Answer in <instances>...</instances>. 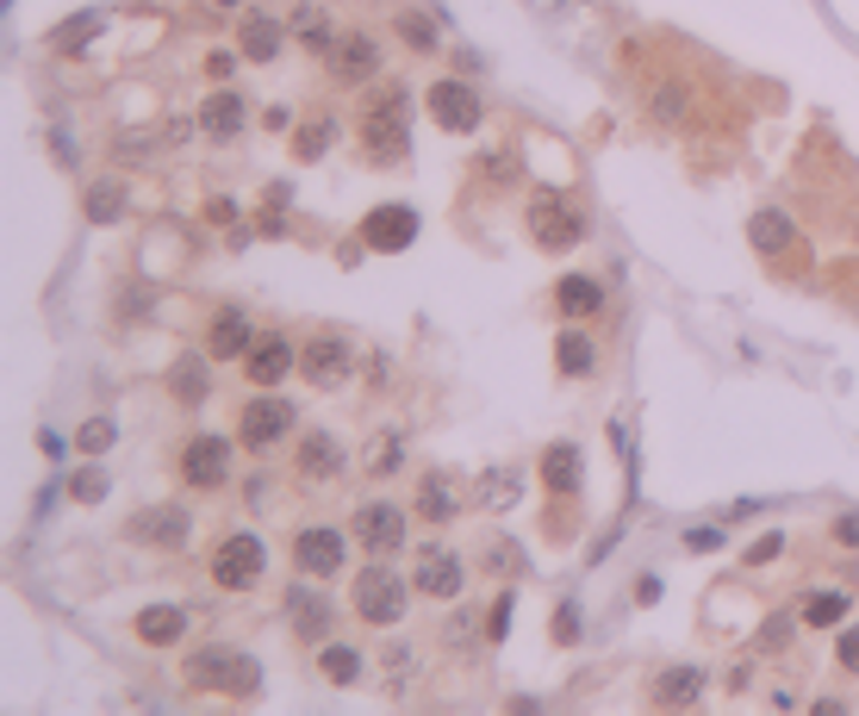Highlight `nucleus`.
Listing matches in <instances>:
<instances>
[{
  "mask_svg": "<svg viewBox=\"0 0 859 716\" xmlns=\"http://www.w3.org/2000/svg\"><path fill=\"white\" fill-rule=\"evenodd\" d=\"M356 138H361V157L374 169H392L406 162V143H411V94L392 81V88H374L361 100V119H356Z\"/></svg>",
  "mask_w": 859,
  "mask_h": 716,
  "instance_id": "nucleus-1",
  "label": "nucleus"
},
{
  "mask_svg": "<svg viewBox=\"0 0 859 716\" xmlns=\"http://www.w3.org/2000/svg\"><path fill=\"white\" fill-rule=\"evenodd\" d=\"M181 679H188L193 692H224V698H256V692H262V667H256L243 648H224V642L193 648L188 660H181Z\"/></svg>",
  "mask_w": 859,
  "mask_h": 716,
  "instance_id": "nucleus-2",
  "label": "nucleus"
},
{
  "mask_svg": "<svg viewBox=\"0 0 859 716\" xmlns=\"http://www.w3.org/2000/svg\"><path fill=\"white\" fill-rule=\"evenodd\" d=\"M299 430V412H293V399H281L274 386H256L243 405H237V443L243 448H274V443H287Z\"/></svg>",
  "mask_w": 859,
  "mask_h": 716,
  "instance_id": "nucleus-3",
  "label": "nucleus"
},
{
  "mask_svg": "<svg viewBox=\"0 0 859 716\" xmlns=\"http://www.w3.org/2000/svg\"><path fill=\"white\" fill-rule=\"evenodd\" d=\"M411 592H418V586H406V579H399L392 567H380V561H374V567L356 573V592H349V598H356V617H361V623L392 629V623H406Z\"/></svg>",
  "mask_w": 859,
  "mask_h": 716,
  "instance_id": "nucleus-4",
  "label": "nucleus"
},
{
  "mask_svg": "<svg viewBox=\"0 0 859 716\" xmlns=\"http://www.w3.org/2000/svg\"><path fill=\"white\" fill-rule=\"evenodd\" d=\"M349 536H356L374 561H387V555H399V548H406L411 511L392 505V498H368V505H356V517H349Z\"/></svg>",
  "mask_w": 859,
  "mask_h": 716,
  "instance_id": "nucleus-5",
  "label": "nucleus"
},
{
  "mask_svg": "<svg viewBox=\"0 0 859 716\" xmlns=\"http://www.w3.org/2000/svg\"><path fill=\"white\" fill-rule=\"evenodd\" d=\"M262 573H268V542L250 536V530H231L212 548V586L219 592H250Z\"/></svg>",
  "mask_w": 859,
  "mask_h": 716,
  "instance_id": "nucleus-6",
  "label": "nucleus"
},
{
  "mask_svg": "<svg viewBox=\"0 0 859 716\" xmlns=\"http://www.w3.org/2000/svg\"><path fill=\"white\" fill-rule=\"evenodd\" d=\"M299 374H306V386H318V393L349 386V381H356V343L337 336V331L306 336V350H299Z\"/></svg>",
  "mask_w": 859,
  "mask_h": 716,
  "instance_id": "nucleus-7",
  "label": "nucleus"
},
{
  "mask_svg": "<svg viewBox=\"0 0 859 716\" xmlns=\"http://www.w3.org/2000/svg\"><path fill=\"white\" fill-rule=\"evenodd\" d=\"M181 486H193V493H219V486H231V436H219V430H193L188 448H181Z\"/></svg>",
  "mask_w": 859,
  "mask_h": 716,
  "instance_id": "nucleus-8",
  "label": "nucleus"
},
{
  "mask_svg": "<svg viewBox=\"0 0 859 716\" xmlns=\"http://www.w3.org/2000/svg\"><path fill=\"white\" fill-rule=\"evenodd\" d=\"M523 224H530V238L542 243V250H573V243L586 238V212H579L567 193H536Z\"/></svg>",
  "mask_w": 859,
  "mask_h": 716,
  "instance_id": "nucleus-9",
  "label": "nucleus"
},
{
  "mask_svg": "<svg viewBox=\"0 0 859 716\" xmlns=\"http://www.w3.org/2000/svg\"><path fill=\"white\" fill-rule=\"evenodd\" d=\"M430 119H437L449 138H473V131H480V119H486L480 88H473V81H461V75L430 81Z\"/></svg>",
  "mask_w": 859,
  "mask_h": 716,
  "instance_id": "nucleus-10",
  "label": "nucleus"
},
{
  "mask_svg": "<svg viewBox=\"0 0 859 716\" xmlns=\"http://www.w3.org/2000/svg\"><path fill=\"white\" fill-rule=\"evenodd\" d=\"M349 561V530H330V524H312V530H293V567L299 579H337Z\"/></svg>",
  "mask_w": 859,
  "mask_h": 716,
  "instance_id": "nucleus-11",
  "label": "nucleus"
},
{
  "mask_svg": "<svg viewBox=\"0 0 859 716\" xmlns=\"http://www.w3.org/2000/svg\"><path fill=\"white\" fill-rule=\"evenodd\" d=\"M299 367V343L287 331H256L250 355H243V381L250 386H281Z\"/></svg>",
  "mask_w": 859,
  "mask_h": 716,
  "instance_id": "nucleus-12",
  "label": "nucleus"
},
{
  "mask_svg": "<svg viewBox=\"0 0 859 716\" xmlns=\"http://www.w3.org/2000/svg\"><path fill=\"white\" fill-rule=\"evenodd\" d=\"M368 250H380V255H399V250H411L418 243V212L411 206H399V200H387V206H374V212H361V231H356Z\"/></svg>",
  "mask_w": 859,
  "mask_h": 716,
  "instance_id": "nucleus-13",
  "label": "nucleus"
},
{
  "mask_svg": "<svg viewBox=\"0 0 859 716\" xmlns=\"http://www.w3.org/2000/svg\"><path fill=\"white\" fill-rule=\"evenodd\" d=\"M411 586L423 592V598H461V586H468V567L455 561V548H442V542H423L418 548V567H411Z\"/></svg>",
  "mask_w": 859,
  "mask_h": 716,
  "instance_id": "nucleus-14",
  "label": "nucleus"
},
{
  "mask_svg": "<svg viewBox=\"0 0 859 716\" xmlns=\"http://www.w3.org/2000/svg\"><path fill=\"white\" fill-rule=\"evenodd\" d=\"M324 63L343 88H368V81L380 75V38L374 32H337V44H330Z\"/></svg>",
  "mask_w": 859,
  "mask_h": 716,
  "instance_id": "nucleus-15",
  "label": "nucleus"
},
{
  "mask_svg": "<svg viewBox=\"0 0 859 716\" xmlns=\"http://www.w3.org/2000/svg\"><path fill=\"white\" fill-rule=\"evenodd\" d=\"M250 343H256V324H250L243 305H219V312L206 319V355H212V362H243Z\"/></svg>",
  "mask_w": 859,
  "mask_h": 716,
  "instance_id": "nucleus-16",
  "label": "nucleus"
},
{
  "mask_svg": "<svg viewBox=\"0 0 859 716\" xmlns=\"http://www.w3.org/2000/svg\"><path fill=\"white\" fill-rule=\"evenodd\" d=\"M126 536L131 542H150V548H188L193 517L181 505H150V511H138V517L126 524Z\"/></svg>",
  "mask_w": 859,
  "mask_h": 716,
  "instance_id": "nucleus-17",
  "label": "nucleus"
},
{
  "mask_svg": "<svg viewBox=\"0 0 859 716\" xmlns=\"http://www.w3.org/2000/svg\"><path fill=\"white\" fill-rule=\"evenodd\" d=\"M343 443H337V436H330V430H306V436H299V448H293V474L306 480V486H324V480H337L343 474Z\"/></svg>",
  "mask_w": 859,
  "mask_h": 716,
  "instance_id": "nucleus-18",
  "label": "nucleus"
},
{
  "mask_svg": "<svg viewBox=\"0 0 859 716\" xmlns=\"http://www.w3.org/2000/svg\"><path fill=\"white\" fill-rule=\"evenodd\" d=\"M287 38H293V32H287L281 19H268V13H243V19H237V57L256 63V69L274 63V57L287 50Z\"/></svg>",
  "mask_w": 859,
  "mask_h": 716,
  "instance_id": "nucleus-19",
  "label": "nucleus"
},
{
  "mask_svg": "<svg viewBox=\"0 0 859 716\" xmlns=\"http://www.w3.org/2000/svg\"><path fill=\"white\" fill-rule=\"evenodd\" d=\"M243 119H250V107H243L237 88H212V94L200 100V138L206 143H231L237 131H243Z\"/></svg>",
  "mask_w": 859,
  "mask_h": 716,
  "instance_id": "nucleus-20",
  "label": "nucleus"
},
{
  "mask_svg": "<svg viewBox=\"0 0 859 716\" xmlns=\"http://www.w3.org/2000/svg\"><path fill=\"white\" fill-rule=\"evenodd\" d=\"M536 467H542L548 498H573L579 486H586V455H579V443H567V436H561V443H548Z\"/></svg>",
  "mask_w": 859,
  "mask_h": 716,
  "instance_id": "nucleus-21",
  "label": "nucleus"
},
{
  "mask_svg": "<svg viewBox=\"0 0 859 716\" xmlns=\"http://www.w3.org/2000/svg\"><path fill=\"white\" fill-rule=\"evenodd\" d=\"M131 636H138L143 648H174V642L188 636V611L181 605H143L138 623H131Z\"/></svg>",
  "mask_w": 859,
  "mask_h": 716,
  "instance_id": "nucleus-22",
  "label": "nucleus"
},
{
  "mask_svg": "<svg viewBox=\"0 0 859 716\" xmlns=\"http://www.w3.org/2000/svg\"><path fill=\"white\" fill-rule=\"evenodd\" d=\"M703 667H667L655 685H648V698L660 704V710H691V704H703Z\"/></svg>",
  "mask_w": 859,
  "mask_h": 716,
  "instance_id": "nucleus-23",
  "label": "nucleus"
},
{
  "mask_svg": "<svg viewBox=\"0 0 859 716\" xmlns=\"http://www.w3.org/2000/svg\"><path fill=\"white\" fill-rule=\"evenodd\" d=\"M169 393H174V405H206V393H212V355L206 350L181 355L169 367Z\"/></svg>",
  "mask_w": 859,
  "mask_h": 716,
  "instance_id": "nucleus-24",
  "label": "nucleus"
},
{
  "mask_svg": "<svg viewBox=\"0 0 859 716\" xmlns=\"http://www.w3.org/2000/svg\"><path fill=\"white\" fill-rule=\"evenodd\" d=\"M791 238H797V224H791V212H779V206H760L748 219V243L760 255H785V250H791Z\"/></svg>",
  "mask_w": 859,
  "mask_h": 716,
  "instance_id": "nucleus-25",
  "label": "nucleus"
},
{
  "mask_svg": "<svg viewBox=\"0 0 859 716\" xmlns=\"http://www.w3.org/2000/svg\"><path fill=\"white\" fill-rule=\"evenodd\" d=\"M555 305H561L567 319H592V312H605V281L567 274V281H555Z\"/></svg>",
  "mask_w": 859,
  "mask_h": 716,
  "instance_id": "nucleus-26",
  "label": "nucleus"
},
{
  "mask_svg": "<svg viewBox=\"0 0 859 716\" xmlns=\"http://www.w3.org/2000/svg\"><path fill=\"white\" fill-rule=\"evenodd\" d=\"M287 32H293V44H306L312 57H330V44H337V32H330V19L318 13L312 0H299L293 19H287Z\"/></svg>",
  "mask_w": 859,
  "mask_h": 716,
  "instance_id": "nucleus-27",
  "label": "nucleus"
},
{
  "mask_svg": "<svg viewBox=\"0 0 859 716\" xmlns=\"http://www.w3.org/2000/svg\"><path fill=\"white\" fill-rule=\"evenodd\" d=\"M555 367H561L567 381L592 374V367H598V343H592L586 331H579V324H573V331H561V336H555Z\"/></svg>",
  "mask_w": 859,
  "mask_h": 716,
  "instance_id": "nucleus-28",
  "label": "nucleus"
},
{
  "mask_svg": "<svg viewBox=\"0 0 859 716\" xmlns=\"http://www.w3.org/2000/svg\"><path fill=\"white\" fill-rule=\"evenodd\" d=\"M107 32V7H88V13L63 19V26H50V50H63V57H76V50H88V38Z\"/></svg>",
  "mask_w": 859,
  "mask_h": 716,
  "instance_id": "nucleus-29",
  "label": "nucleus"
},
{
  "mask_svg": "<svg viewBox=\"0 0 859 716\" xmlns=\"http://www.w3.org/2000/svg\"><path fill=\"white\" fill-rule=\"evenodd\" d=\"M81 212H88V224H112L126 219V181H88V193H81Z\"/></svg>",
  "mask_w": 859,
  "mask_h": 716,
  "instance_id": "nucleus-30",
  "label": "nucleus"
},
{
  "mask_svg": "<svg viewBox=\"0 0 859 716\" xmlns=\"http://www.w3.org/2000/svg\"><path fill=\"white\" fill-rule=\"evenodd\" d=\"M287 611H293V629H299V642H324V629H330V611H324V598H318L312 586H299L293 598H287Z\"/></svg>",
  "mask_w": 859,
  "mask_h": 716,
  "instance_id": "nucleus-31",
  "label": "nucleus"
},
{
  "mask_svg": "<svg viewBox=\"0 0 859 716\" xmlns=\"http://www.w3.org/2000/svg\"><path fill=\"white\" fill-rule=\"evenodd\" d=\"M318 673H324L330 685H356L361 679V648H349V642H324V648H318Z\"/></svg>",
  "mask_w": 859,
  "mask_h": 716,
  "instance_id": "nucleus-32",
  "label": "nucleus"
},
{
  "mask_svg": "<svg viewBox=\"0 0 859 716\" xmlns=\"http://www.w3.org/2000/svg\"><path fill=\"white\" fill-rule=\"evenodd\" d=\"M423 517V524H449L455 517V493H449V480L442 474H423V486H418V505H411Z\"/></svg>",
  "mask_w": 859,
  "mask_h": 716,
  "instance_id": "nucleus-33",
  "label": "nucleus"
},
{
  "mask_svg": "<svg viewBox=\"0 0 859 716\" xmlns=\"http://www.w3.org/2000/svg\"><path fill=\"white\" fill-rule=\"evenodd\" d=\"M330 143H337V119H324V112H318V119H306V125L293 131V162H318Z\"/></svg>",
  "mask_w": 859,
  "mask_h": 716,
  "instance_id": "nucleus-34",
  "label": "nucleus"
},
{
  "mask_svg": "<svg viewBox=\"0 0 859 716\" xmlns=\"http://www.w3.org/2000/svg\"><path fill=\"white\" fill-rule=\"evenodd\" d=\"M847 623V592H816L803 605V629H841Z\"/></svg>",
  "mask_w": 859,
  "mask_h": 716,
  "instance_id": "nucleus-35",
  "label": "nucleus"
},
{
  "mask_svg": "<svg viewBox=\"0 0 859 716\" xmlns=\"http://www.w3.org/2000/svg\"><path fill=\"white\" fill-rule=\"evenodd\" d=\"M392 26H399V38H406V44L418 50V57H430V50H442L437 26H430V19H423V13H411V7H399V19H392Z\"/></svg>",
  "mask_w": 859,
  "mask_h": 716,
  "instance_id": "nucleus-36",
  "label": "nucleus"
},
{
  "mask_svg": "<svg viewBox=\"0 0 859 716\" xmlns=\"http://www.w3.org/2000/svg\"><path fill=\"white\" fill-rule=\"evenodd\" d=\"M686 100H691V88H679V81H660L655 94H648V112H655V119H679V112H686Z\"/></svg>",
  "mask_w": 859,
  "mask_h": 716,
  "instance_id": "nucleus-37",
  "label": "nucleus"
},
{
  "mask_svg": "<svg viewBox=\"0 0 859 716\" xmlns=\"http://www.w3.org/2000/svg\"><path fill=\"white\" fill-rule=\"evenodd\" d=\"M480 505H492V511H511L517 505V467H505V474H486V486H480Z\"/></svg>",
  "mask_w": 859,
  "mask_h": 716,
  "instance_id": "nucleus-38",
  "label": "nucleus"
},
{
  "mask_svg": "<svg viewBox=\"0 0 859 716\" xmlns=\"http://www.w3.org/2000/svg\"><path fill=\"white\" fill-rule=\"evenodd\" d=\"M112 436H119V424H112V417H88V424L76 430V443L88 448V455H107V448H112Z\"/></svg>",
  "mask_w": 859,
  "mask_h": 716,
  "instance_id": "nucleus-39",
  "label": "nucleus"
},
{
  "mask_svg": "<svg viewBox=\"0 0 859 716\" xmlns=\"http://www.w3.org/2000/svg\"><path fill=\"white\" fill-rule=\"evenodd\" d=\"M107 486H112V480L100 474V467H88V474H76V486H69V498H76V505H100V498H107Z\"/></svg>",
  "mask_w": 859,
  "mask_h": 716,
  "instance_id": "nucleus-40",
  "label": "nucleus"
},
{
  "mask_svg": "<svg viewBox=\"0 0 859 716\" xmlns=\"http://www.w3.org/2000/svg\"><path fill=\"white\" fill-rule=\"evenodd\" d=\"M399 443H406L399 430H380V448H374V462H368V474H392L399 467Z\"/></svg>",
  "mask_w": 859,
  "mask_h": 716,
  "instance_id": "nucleus-41",
  "label": "nucleus"
},
{
  "mask_svg": "<svg viewBox=\"0 0 859 716\" xmlns=\"http://www.w3.org/2000/svg\"><path fill=\"white\" fill-rule=\"evenodd\" d=\"M511 611H517V592L505 586L499 605H492V617H486V629H492V642H505V629H511Z\"/></svg>",
  "mask_w": 859,
  "mask_h": 716,
  "instance_id": "nucleus-42",
  "label": "nucleus"
},
{
  "mask_svg": "<svg viewBox=\"0 0 859 716\" xmlns=\"http://www.w3.org/2000/svg\"><path fill=\"white\" fill-rule=\"evenodd\" d=\"M835 660H841L847 673H859V623H847L841 636H835Z\"/></svg>",
  "mask_w": 859,
  "mask_h": 716,
  "instance_id": "nucleus-43",
  "label": "nucleus"
},
{
  "mask_svg": "<svg viewBox=\"0 0 859 716\" xmlns=\"http://www.w3.org/2000/svg\"><path fill=\"white\" fill-rule=\"evenodd\" d=\"M686 548H691V555H710V548H722V530L698 524V530H691V536H686Z\"/></svg>",
  "mask_w": 859,
  "mask_h": 716,
  "instance_id": "nucleus-44",
  "label": "nucleus"
},
{
  "mask_svg": "<svg viewBox=\"0 0 859 716\" xmlns=\"http://www.w3.org/2000/svg\"><path fill=\"white\" fill-rule=\"evenodd\" d=\"M835 542H841V548H859V511H841V517H835Z\"/></svg>",
  "mask_w": 859,
  "mask_h": 716,
  "instance_id": "nucleus-45",
  "label": "nucleus"
},
{
  "mask_svg": "<svg viewBox=\"0 0 859 716\" xmlns=\"http://www.w3.org/2000/svg\"><path fill=\"white\" fill-rule=\"evenodd\" d=\"M555 642H579V611L561 605V617H555Z\"/></svg>",
  "mask_w": 859,
  "mask_h": 716,
  "instance_id": "nucleus-46",
  "label": "nucleus"
},
{
  "mask_svg": "<svg viewBox=\"0 0 859 716\" xmlns=\"http://www.w3.org/2000/svg\"><path fill=\"white\" fill-rule=\"evenodd\" d=\"M791 642V617H772L766 623V636H760V648H785Z\"/></svg>",
  "mask_w": 859,
  "mask_h": 716,
  "instance_id": "nucleus-47",
  "label": "nucleus"
},
{
  "mask_svg": "<svg viewBox=\"0 0 859 716\" xmlns=\"http://www.w3.org/2000/svg\"><path fill=\"white\" fill-rule=\"evenodd\" d=\"M636 605H660V573H641L636 579Z\"/></svg>",
  "mask_w": 859,
  "mask_h": 716,
  "instance_id": "nucleus-48",
  "label": "nucleus"
},
{
  "mask_svg": "<svg viewBox=\"0 0 859 716\" xmlns=\"http://www.w3.org/2000/svg\"><path fill=\"white\" fill-rule=\"evenodd\" d=\"M779 548H785V536H766V542H753V548H748V567H760V561H772V555H779Z\"/></svg>",
  "mask_w": 859,
  "mask_h": 716,
  "instance_id": "nucleus-49",
  "label": "nucleus"
},
{
  "mask_svg": "<svg viewBox=\"0 0 859 716\" xmlns=\"http://www.w3.org/2000/svg\"><path fill=\"white\" fill-rule=\"evenodd\" d=\"M219 7H243V0H219Z\"/></svg>",
  "mask_w": 859,
  "mask_h": 716,
  "instance_id": "nucleus-50",
  "label": "nucleus"
}]
</instances>
